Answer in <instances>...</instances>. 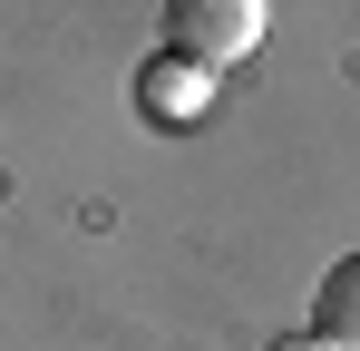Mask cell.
<instances>
[{
	"label": "cell",
	"instance_id": "277c9868",
	"mask_svg": "<svg viewBox=\"0 0 360 351\" xmlns=\"http://www.w3.org/2000/svg\"><path fill=\"white\" fill-rule=\"evenodd\" d=\"M273 351H321V342H311V332H283V342H273Z\"/></svg>",
	"mask_w": 360,
	"mask_h": 351
},
{
	"label": "cell",
	"instance_id": "3957f363",
	"mask_svg": "<svg viewBox=\"0 0 360 351\" xmlns=\"http://www.w3.org/2000/svg\"><path fill=\"white\" fill-rule=\"evenodd\" d=\"M311 332L331 351H360V254H341L331 273H321V292H311Z\"/></svg>",
	"mask_w": 360,
	"mask_h": 351
},
{
	"label": "cell",
	"instance_id": "7a4b0ae2",
	"mask_svg": "<svg viewBox=\"0 0 360 351\" xmlns=\"http://www.w3.org/2000/svg\"><path fill=\"white\" fill-rule=\"evenodd\" d=\"M205 98H214V78H205L195 58H176V49L136 68V117H156V127H195Z\"/></svg>",
	"mask_w": 360,
	"mask_h": 351
},
{
	"label": "cell",
	"instance_id": "6da1fadb",
	"mask_svg": "<svg viewBox=\"0 0 360 351\" xmlns=\"http://www.w3.org/2000/svg\"><path fill=\"white\" fill-rule=\"evenodd\" d=\"M263 30H273V0H166V49L195 58L205 78H224L234 58H253Z\"/></svg>",
	"mask_w": 360,
	"mask_h": 351
}]
</instances>
